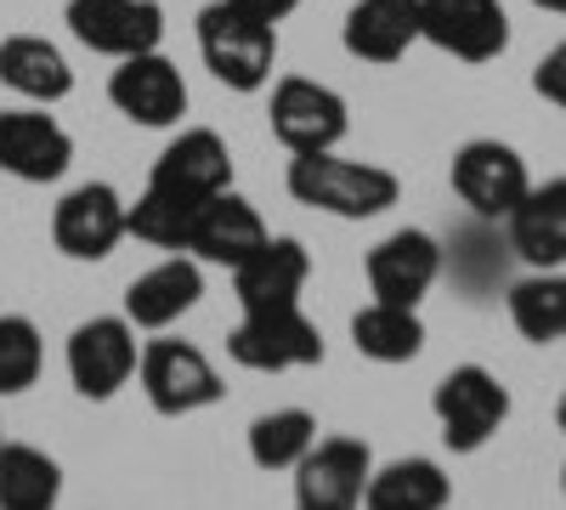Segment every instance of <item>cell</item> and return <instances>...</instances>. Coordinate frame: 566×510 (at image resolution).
I'll return each instance as SVG.
<instances>
[{
	"label": "cell",
	"mask_w": 566,
	"mask_h": 510,
	"mask_svg": "<svg viewBox=\"0 0 566 510\" xmlns=\"http://www.w3.org/2000/svg\"><path fill=\"white\" fill-rule=\"evenodd\" d=\"M352 346L374 363H413L424 352V323L419 306H386V301H368L352 318Z\"/></svg>",
	"instance_id": "484cf974"
},
{
	"label": "cell",
	"mask_w": 566,
	"mask_h": 510,
	"mask_svg": "<svg viewBox=\"0 0 566 510\" xmlns=\"http://www.w3.org/2000/svg\"><path fill=\"white\" fill-rule=\"evenodd\" d=\"M510 250L533 272H555L566 261V176H549L510 210Z\"/></svg>",
	"instance_id": "ffe728a7"
},
{
	"label": "cell",
	"mask_w": 566,
	"mask_h": 510,
	"mask_svg": "<svg viewBox=\"0 0 566 510\" xmlns=\"http://www.w3.org/2000/svg\"><path fill=\"white\" fill-rule=\"evenodd\" d=\"M560 493H566V471H560Z\"/></svg>",
	"instance_id": "836d02e7"
},
{
	"label": "cell",
	"mask_w": 566,
	"mask_h": 510,
	"mask_svg": "<svg viewBox=\"0 0 566 510\" xmlns=\"http://www.w3.org/2000/svg\"><path fill=\"white\" fill-rule=\"evenodd\" d=\"M419 40L459 63H493L510 45V12L499 0H419Z\"/></svg>",
	"instance_id": "9c48e42d"
},
{
	"label": "cell",
	"mask_w": 566,
	"mask_h": 510,
	"mask_svg": "<svg viewBox=\"0 0 566 510\" xmlns=\"http://www.w3.org/2000/svg\"><path fill=\"white\" fill-rule=\"evenodd\" d=\"M63 466L45 448L0 443V510H57Z\"/></svg>",
	"instance_id": "d4e9b609"
},
{
	"label": "cell",
	"mask_w": 566,
	"mask_h": 510,
	"mask_svg": "<svg viewBox=\"0 0 566 510\" xmlns=\"http://www.w3.org/2000/svg\"><path fill=\"white\" fill-rule=\"evenodd\" d=\"M437 278H442V244L419 227H402V233L368 250V290L386 306H419Z\"/></svg>",
	"instance_id": "5bb4252c"
},
{
	"label": "cell",
	"mask_w": 566,
	"mask_h": 510,
	"mask_svg": "<svg viewBox=\"0 0 566 510\" xmlns=\"http://www.w3.org/2000/svg\"><path fill=\"white\" fill-rule=\"evenodd\" d=\"M199 58L227 91H261L277 69V29L232 0H210L199 12Z\"/></svg>",
	"instance_id": "7a4b0ae2"
},
{
	"label": "cell",
	"mask_w": 566,
	"mask_h": 510,
	"mask_svg": "<svg viewBox=\"0 0 566 510\" xmlns=\"http://www.w3.org/2000/svg\"><path fill=\"white\" fill-rule=\"evenodd\" d=\"M266 119H272V136H277L290 154H328V148H340L346 131H352L340 91H328V85H317V80H301V74H290V80L272 85Z\"/></svg>",
	"instance_id": "5b68a950"
},
{
	"label": "cell",
	"mask_w": 566,
	"mask_h": 510,
	"mask_svg": "<svg viewBox=\"0 0 566 510\" xmlns=\"http://www.w3.org/2000/svg\"><path fill=\"white\" fill-rule=\"evenodd\" d=\"M40 363H45V346H40V330L29 318H12L0 312V397L12 392H29L40 381Z\"/></svg>",
	"instance_id": "f1b7e54d"
},
{
	"label": "cell",
	"mask_w": 566,
	"mask_h": 510,
	"mask_svg": "<svg viewBox=\"0 0 566 510\" xmlns=\"http://www.w3.org/2000/svg\"><path fill=\"white\" fill-rule=\"evenodd\" d=\"M108 103L130 119L165 131L187 114V80L165 52H142V58H119V69L108 74Z\"/></svg>",
	"instance_id": "7c38bea8"
},
{
	"label": "cell",
	"mask_w": 566,
	"mask_h": 510,
	"mask_svg": "<svg viewBox=\"0 0 566 510\" xmlns=\"http://www.w3.org/2000/svg\"><path fill=\"white\" fill-rule=\"evenodd\" d=\"M533 91L566 114V40L555 45V52H544V63L533 69Z\"/></svg>",
	"instance_id": "f546056e"
},
{
	"label": "cell",
	"mask_w": 566,
	"mask_h": 510,
	"mask_svg": "<svg viewBox=\"0 0 566 510\" xmlns=\"http://www.w3.org/2000/svg\"><path fill=\"white\" fill-rule=\"evenodd\" d=\"M52 239L69 261H103L125 239V199L108 181H85L52 210Z\"/></svg>",
	"instance_id": "9a60e30c"
},
{
	"label": "cell",
	"mask_w": 566,
	"mask_h": 510,
	"mask_svg": "<svg viewBox=\"0 0 566 510\" xmlns=\"http://www.w3.org/2000/svg\"><path fill=\"white\" fill-rule=\"evenodd\" d=\"M533 7H544V12H555V18H566V0H533Z\"/></svg>",
	"instance_id": "1f68e13d"
},
{
	"label": "cell",
	"mask_w": 566,
	"mask_h": 510,
	"mask_svg": "<svg viewBox=\"0 0 566 510\" xmlns=\"http://www.w3.org/2000/svg\"><path fill=\"white\" fill-rule=\"evenodd\" d=\"M0 80H7L18 97L40 103V108L63 103L69 91H74L69 58L45 34H12V40H0Z\"/></svg>",
	"instance_id": "7402d4cb"
},
{
	"label": "cell",
	"mask_w": 566,
	"mask_h": 510,
	"mask_svg": "<svg viewBox=\"0 0 566 510\" xmlns=\"http://www.w3.org/2000/svg\"><path fill=\"white\" fill-rule=\"evenodd\" d=\"M374 454L363 437H317L295 466V510H363Z\"/></svg>",
	"instance_id": "ba28073f"
},
{
	"label": "cell",
	"mask_w": 566,
	"mask_h": 510,
	"mask_svg": "<svg viewBox=\"0 0 566 510\" xmlns=\"http://www.w3.org/2000/svg\"><path fill=\"white\" fill-rule=\"evenodd\" d=\"M290 194L306 210L323 216H340V221H374L386 216L402 194V181L386 165H368V159H340L335 148L328 154H295L290 159Z\"/></svg>",
	"instance_id": "6da1fadb"
},
{
	"label": "cell",
	"mask_w": 566,
	"mask_h": 510,
	"mask_svg": "<svg viewBox=\"0 0 566 510\" xmlns=\"http://www.w3.org/2000/svg\"><path fill=\"white\" fill-rule=\"evenodd\" d=\"M69 29L80 45L119 63V58L159 52L165 7L159 0H69Z\"/></svg>",
	"instance_id": "30bf717a"
},
{
	"label": "cell",
	"mask_w": 566,
	"mask_h": 510,
	"mask_svg": "<svg viewBox=\"0 0 566 510\" xmlns=\"http://www.w3.org/2000/svg\"><path fill=\"white\" fill-rule=\"evenodd\" d=\"M266 239H272V233H266L261 210L227 188V194H216V199L199 205L193 239H187V256H193L199 267H239V261H250Z\"/></svg>",
	"instance_id": "e0dca14e"
},
{
	"label": "cell",
	"mask_w": 566,
	"mask_h": 510,
	"mask_svg": "<svg viewBox=\"0 0 566 510\" xmlns=\"http://www.w3.org/2000/svg\"><path fill=\"white\" fill-rule=\"evenodd\" d=\"M0 443H7V437H0Z\"/></svg>",
	"instance_id": "e575fe53"
},
{
	"label": "cell",
	"mask_w": 566,
	"mask_h": 510,
	"mask_svg": "<svg viewBox=\"0 0 566 510\" xmlns=\"http://www.w3.org/2000/svg\"><path fill=\"white\" fill-rule=\"evenodd\" d=\"M232 363L255 368V375H283V368H312L323 363V335L301 306H272V312H244V323L227 341Z\"/></svg>",
	"instance_id": "8992f818"
},
{
	"label": "cell",
	"mask_w": 566,
	"mask_h": 510,
	"mask_svg": "<svg viewBox=\"0 0 566 510\" xmlns=\"http://www.w3.org/2000/svg\"><path fill=\"white\" fill-rule=\"evenodd\" d=\"M312 443H317V420L306 408H272L250 426V459L261 471H295Z\"/></svg>",
	"instance_id": "4316f807"
},
{
	"label": "cell",
	"mask_w": 566,
	"mask_h": 510,
	"mask_svg": "<svg viewBox=\"0 0 566 510\" xmlns=\"http://www.w3.org/2000/svg\"><path fill=\"white\" fill-rule=\"evenodd\" d=\"M69 381L80 397L108 403L130 375H136V323L130 318H91L69 335Z\"/></svg>",
	"instance_id": "8fae6325"
},
{
	"label": "cell",
	"mask_w": 566,
	"mask_h": 510,
	"mask_svg": "<svg viewBox=\"0 0 566 510\" xmlns=\"http://www.w3.org/2000/svg\"><path fill=\"white\" fill-rule=\"evenodd\" d=\"M205 295V267L193 256H165L142 278H130L125 290V318L136 330H170L176 318H187Z\"/></svg>",
	"instance_id": "d6986e66"
},
{
	"label": "cell",
	"mask_w": 566,
	"mask_h": 510,
	"mask_svg": "<svg viewBox=\"0 0 566 510\" xmlns=\"http://www.w3.org/2000/svg\"><path fill=\"white\" fill-rule=\"evenodd\" d=\"M136 375H142V392H148V403L159 414H199L210 403H221V375H216V363L193 346V341H154V346H142L136 357Z\"/></svg>",
	"instance_id": "52a82bcc"
},
{
	"label": "cell",
	"mask_w": 566,
	"mask_h": 510,
	"mask_svg": "<svg viewBox=\"0 0 566 510\" xmlns=\"http://www.w3.org/2000/svg\"><path fill=\"white\" fill-rule=\"evenodd\" d=\"M312 278V256L301 239H266L250 261L232 267V290L244 312H272V306H301V290Z\"/></svg>",
	"instance_id": "ac0fdd59"
},
{
	"label": "cell",
	"mask_w": 566,
	"mask_h": 510,
	"mask_svg": "<svg viewBox=\"0 0 566 510\" xmlns=\"http://www.w3.org/2000/svg\"><path fill=\"white\" fill-rule=\"evenodd\" d=\"M74 165V136L45 108L0 114V170L18 181H57Z\"/></svg>",
	"instance_id": "2e32d148"
},
{
	"label": "cell",
	"mask_w": 566,
	"mask_h": 510,
	"mask_svg": "<svg viewBox=\"0 0 566 510\" xmlns=\"http://www.w3.org/2000/svg\"><path fill=\"white\" fill-rule=\"evenodd\" d=\"M453 499V477L437 466V459H391L368 477L363 510H448Z\"/></svg>",
	"instance_id": "603a6c76"
},
{
	"label": "cell",
	"mask_w": 566,
	"mask_h": 510,
	"mask_svg": "<svg viewBox=\"0 0 566 510\" xmlns=\"http://www.w3.org/2000/svg\"><path fill=\"white\" fill-rule=\"evenodd\" d=\"M555 426L566 431V397H560V408H555Z\"/></svg>",
	"instance_id": "d6a6232c"
},
{
	"label": "cell",
	"mask_w": 566,
	"mask_h": 510,
	"mask_svg": "<svg viewBox=\"0 0 566 510\" xmlns=\"http://www.w3.org/2000/svg\"><path fill=\"white\" fill-rule=\"evenodd\" d=\"M232 7H239V12H250V18H261V23H283V18H295L301 7H306V0H232Z\"/></svg>",
	"instance_id": "4dcf8cb0"
},
{
	"label": "cell",
	"mask_w": 566,
	"mask_h": 510,
	"mask_svg": "<svg viewBox=\"0 0 566 510\" xmlns=\"http://www.w3.org/2000/svg\"><path fill=\"white\" fill-rule=\"evenodd\" d=\"M148 188L170 194V199H187V205H205L216 194L232 188V148L221 143L216 131H181L176 143L154 159V176Z\"/></svg>",
	"instance_id": "4fadbf2b"
},
{
	"label": "cell",
	"mask_w": 566,
	"mask_h": 510,
	"mask_svg": "<svg viewBox=\"0 0 566 510\" xmlns=\"http://www.w3.org/2000/svg\"><path fill=\"white\" fill-rule=\"evenodd\" d=\"M346 52L357 63H397L419 40V0H357L346 12Z\"/></svg>",
	"instance_id": "44dd1931"
},
{
	"label": "cell",
	"mask_w": 566,
	"mask_h": 510,
	"mask_svg": "<svg viewBox=\"0 0 566 510\" xmlns=\"http://www.w3.org/2000/svg\"><path fill=\"white\" fill-rule=\"evenodd\" d=\"M193 216H199V205L170 199V194H159V188H142V199L125 205V233H136L142 244H154V250L187 256V239H193Z\"/></svg>",
	"instance_id": "83f0119b"
},
{
	"label": "cell",
	"mask_w": 566,
	"mask_h": 510,
	"mask_svg": "<svg viewBox=\"0 0 566 510\" xmlns=\"http://www.w3.org/2000/svg\"><path fill=\"white\" fill-rule=\"evenodd\" d=\"M453 194L464 199V210L476 221H510V210L527 199L533 176L527 159L515 154L510 143H493V136H476L453 154Z\"/></svg>",
	"instance_id": "277c9868"
},
{
	"label": "cell",
	"mask_w": 566,
	"mask_h": 510,
	"mask_svg": "<svg viewBox=\"0 0 566 510\" xmlns=\"http://www.w3.org/2000/svg\"><path fill=\"white\" fill-rule=\"evenodd\" d=\"M431 408H437L442 443L453 454H476L510 420V386L493 375V368H482V363H459V368H448V375L437 381Z\"/></svg>",
	"instance_id": "3957f363"
},
{
	"label": "cell",
	"mask_w": 566,
	"mask_h": 510,
	"mask_svg": "<svg viewBox=\"0 0 566 510\" xmlns=\"http://www.w3.org/2000/svg\"><path fill=\"white\" fill-rule=\"evenodd\" d=\"M510 323H515V335L533 341V346H555L566 341V272H527V278H515L510 295Z\"/></svg>",
	"instance_id": "cb8c5ba5"
}]
</instances>
